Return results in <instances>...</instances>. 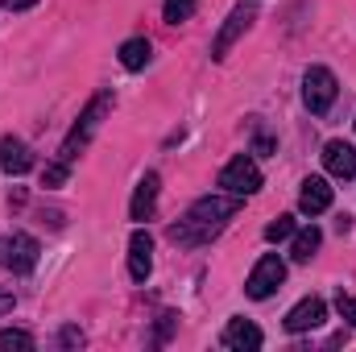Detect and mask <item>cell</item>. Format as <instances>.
Instances as JSON below:
<instances>
[{
    "label": "cell",
    "instance_id": "21",
    "mask_svg": "<svg viewBox=\"0 0 356 352\" xmlns=\"http://www.w3.org/2000/svg\"><path fill=\"white\" fill-rule=\"evenodd\" d=\"M336 311H340V319H348V323L356 328V298H353V294H344V290H340V298H336Z\"/></svg>",
    "mask_w": 356,
    "mask_h": 352
},
{
    "label": "cell",
    "instance_id": "5",
    "mask_svg": "<svg viewBox=\"0 0 356 352\" xmlns=\"http://www.w3.org/2000/svg\"><path fill=\"white\" fill-rule=\"evenodd\" d=\"M220 186L228 191V195H257L261 191V166L249 158V154H236L224 170H220Z\"/></svg>",
    "mask_w": 356,
    "mask_h": 352
},
{
    "label": "cell",
    "instance_id": "7",
    "mask_svg": "<svg viewBox=\"0 0 356 352\" xmlns=\"http://www.w3.org/2000/svg\"><path fill=\"white\" fill-rule=\"evenodd\" d=\"M0 262L13 273H29L38 265V241L29 232H13L8 241H0Z\"/></svg>",
    "mask_w": 356,
    "mask_h": 352
},
{
    "label": "cell",
    "instance_id": "12",
    "mask_svg": "<svg viewBox=\"0 0 356 352\" xmlns=\"http://www.w3.org/2000/svg\"><path fill=\"white\" fill-rule=\"evenodd\" d=\"M323 166L332 178H356V145L348 141H327L323 145Z\"/></svg>",
    "mask_w": 356,
    "mask_h": 352
},
{
    "label": "cell",
    "instance_id": "17",
    "mask_svg": "<svg viewBox=\"0 0 356 352\" xmlns=\"http://www.w3.org/2000/svg\"><path fill=\"white\" fill-rule=\"evenodd\" d=\"M29 352L33 349V336H29V332H21V328H4V332H0V352Z\"/></svg>",
    "mask_w": 356,
    "mask_h": 352
},
{
    "label": "cell",
    "instance_id": "3",
    "mask_svg": "<svg viewBox=\"0 0 356 352\" xmlns=\"http://www.w3.org/2000/svg\"><path fill=\"white\" fill-rule=\"evenodd\" d=\"M257 4H261V0H241V4L228 13L224 29H220V33H216V42H211V58H216V63H224V58H228V50L245 38V29H249V25H253V17H257Z\"/></svg>",
    "mask_w": 356,
    "mask_h": 352
},
{
    "label": "cell",
    "instance_id": "14",
    "mask_svg": "<svg viewBox=\"0 0 356 352\" xmlns=\"http://www.w3.org/2000/svg\"><path fill=\"white\" fill-rule=\"evenodd\" d=\"M29 166H33L29 145L17 141V137H0V170H4V175H25Z\"/></svg>",
    "mask_w": 356,
    "mask_h": 352
},
{
    "label": "cell",
    "instance_id": "19",
    "mask_svg": "<svg viewBox=\"0 0 356 352\" xmlns=\"http://www.w3.org/2000/svg\"><path fill=\"white\" fill-rule=\"evenodd\" d=\"M290 237H294V216H277L266 228V241H273V245L277 241H290Z\"/></svg>",
    "mask_w": 356,
    "mask_h": 352
},
{
    "label": "cell",
    "instance_id": "24",
    "mask_svg": "<svg viewBox=\"0 0 356 352\" xmlns=\"http://www.w3.org/2000/svg\"><path fill=\"white\" fill-rule=\"evenodd\" d=\"M0 4H4V8H8V13H21V8H33V4H38V0H0Z\"/></svg>",
    "mask_w": 356,
    "mask_h": 352
},
{
    "label": "cell",
    "instance_id": "2",
    "mask_svg": "<svg viewBox=\"0 0 356 352\" xmlns=\"http://www.w3.org/2000/svg\"><path fill=\"white\" fill-rule=\"evenodd\" d=\"M112 104H116V95H112V91H99V95H91V104L79 112L75 129L67 133V141H63V150H58V158H63V162H75V158L88 150V141L99 133V125H104V116L112 112Z\"/></svg>",
    "mask_w": 356,
    "mask_h": 352
},
{
    "label": "cell",
    "instance_id": "8",
    "mask_svg": "<svg viewBox=\"0 0 356 352\" xmlns=\"http://www.w3.org/2000/svg\"><path fill=\"white\" fill-rule=\"evenodd\" d=\"M323 319H327V303L311 294V298L294 303V307L286 311V319H282V323H286V332H290V336H298V332H315Z\"/></svg>",
    "mask_w": 356,
    "mask_h": 352
},
{
    "label": "cell",
    "instance_id": "11",
    "mask_svg": "<svg viewBox=\"0 0 356 352\" xmlns=\"http://www.w3.org/2000/svg\"><path fill=\"white\" fill-rule=\"evenodd\" d=\"M332 207V186H327V178L311 175L302 178V191H298V211L302 216H323Z\"/></svg>",
    "mask_w": 356,
    "mask_h": 352
},
{
    "label": "cell",
    "instance_id": "15",
    "mask_svg": "<svg viewBox=\"0 0 356 352\" xmlns=\"http://www.w3.org/2000/svg\"><path fill=\"white\" fill-rule=\"evenodd\" d=\"M319 245H323V232L315 228V224H307V228H298L294 237H290V257L302 265V262H311L315 253H319Z\"/></svg>",
    "mask_w": 356,
    "mask_h": 352
},
{
    "label": "cell",
    "instance_id": "18",
    "mask_svg": "<svg viewBox=\"0 0 356 352\" xmlns=\"http://www.w3.org/2000/svg\"><path fill=\"white\" fill-rule=\"evenodd\" d=\"M195 4H199V0H166V4H162V17H166L170 25H182V21L195 17Z\"/></svg>",
    "mask_w": 356,
    "mask_h": 352
},
{
    "label": "cell",
    "instance_id": "23",
    "mask_svg": "<svg viewBox=\"0 0 356 352\" xmlns=\"http://www.w3.org/2000/svg\"><path fill=\"white\" fill-rule=\"evenodd\" d=\"M13 307H17V298H13V290H4V286H0V315H8Z\"/></svg>",
    "mask_w": 356,
    "mask_h": 352
},
{
    "label": "cell",
    "instance_id": "13",
    "mask_svg": "<svg viewBox=\"0 0 356 352\" xmlns=\"http://www.w3.org/2000/svg\"><path fill=\"white\" fill-rule=\"evenodd\" d=\"M224 349H236V352H245V349H261L266 344V336H261V328L257 323H249V319H232L228 328H224Z\"/></svg>",
    "mask_w": 356,
    "mask_h": 352
},
{
    "label": "cell",
    "instance_id": "10",
    "mask_svg": "<svg viewBox=\"0 0 356 352\" xmlns=\"http://www.w3.org/2000/svg\"><path fill=\"white\" fill-rule=\"evenodd\" d=\"M154 273V237L145 228H137L129 237V278L133 282H145Z\"/></svg>",
    "mask_w": 356,
    "mask_h": 352
},
{
    "label": "cell",
    "instance_id": "20",
    "mask_svg": "<svg viewBox=\"0 0 356 352\" xmlns=\"http://www.w3.org/2000/svg\"><path fill=\"white\" fill-rule=\"evenodd\" d=\"M67 175H71V162H63V158H58V162H50V166H46L42 186H63V182H67Z\"/></svg>",
    "mask_w": 356,
    "mask_h": 352
},
{
    "label": "cell",
    "instance_id": "22",
    "mask_svg": "<svg viewBox=\"0 0 356 352\" xmlns=\"http://www.w3.org/2000/svg\"><path fill=\"white\" fill-rule=\"evenodd\" d=\"M58 340H63V349H75V344H83V332H79V328H63Z\"/></svg>",
    "mask_w": 356,
    "mask_h": 352
},
{
    "label": "cell",
    "instance_id": "4",
    "mask_svg": "<svg viewBox=\"0 0 356 352\" xmlns=\"http://www.w3.org/2000/svg\"><path fill=\"white\" fill-rule=\"evenodd\" d=\"M336 95H340V83H336V75L327 67H307V75H302V104L315 116H323L336 104Z\"/></svg>",
    "mask_w": 356,
    "mask_h": 352
},
{
    "label": "cell",
    "instance_id": "16",
    "mask_svg": "<svg viewBox=\"0 0 356 352\" xmlns=\"http://www.w3.org/2000/svg\"><path fill=\"white\" fill-rule=\"evenodd\" d=\"M149 58H154L149 38H129V42L120 46V67H124V71H145Z\"/></svg>",
    "mask_w": 356,
    "mask_h": 352
},
{
    "label": "cell",
    "instance_id": "9",
    "mask_svg": "<svg viewBox=\"0 0 356 352\" xmlns=\"http://www.w3.org/2000/svg\"><path fill=\"white\" fill-rule=\"evenodd\" d=\"M158 191H162V178H158V170H145V175H141V182H137V191H133V199H129V220H137V224L154 220Z\"/></svg>",
    "mask_w": 356,
    "mask_h": 352
},
{
    "label": "cell",
    "instance_id": "6",
    "mask_svg": "<svg viewBox=\"0 0 356 352\" xmlns=\"http://www.w3.org/2000/svg\"><path fill=\"white\" fill-rule=\"evenodd\" d=\"M282 282H286V262H282L277 253H266L261 262L253 265V273H249V282H245V294L261 303V298H269Z\"/></svg>",
    "mask_w": 356,
    "mask_h": 352
},
{
    "label": "cell",
    "instance_id": "1",
    "mask_svg": "<svg viewBox=\"0 0 356 352\" xmlns=\"http://www.w3.org/2000/svg\"><path fill=\"white\" fill-rule=\"evenodd\" d=\"M241 195H203V199H195L191 207H186V216L170 224V241L182 245V249H195V245H207L211 237H220L224 232V224L241 211Z\"/></svg>",
    "mask_w": 356,
    "mask_h": 352
}]
</instances>
